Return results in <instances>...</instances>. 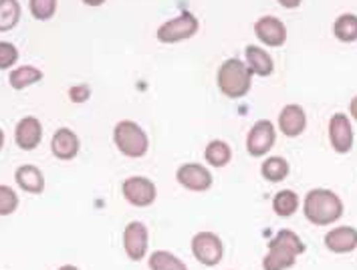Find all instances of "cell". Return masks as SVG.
<instances>
[{"instance_id": "obj_16", "label": "cell", "mask_w": 357, "mask_h": 270, "mask_svg": "<svg viewBox=\"0 0 357 270\" xmlns=\"http://www.w3.org/2000/svg\"><path fill=\"white\" fill-rule=\"evenodd\" d=\"M51 150L59 159H73L79 154V137H77L73 129L61 127L53 135Z\"/></svg>"}, {"instance_id": "obj_21", "label": "cell", "mask_w": 357, "mask_h": 270, "mask_svg": "<svg viewBox=\"0 0 357 270\" xmlns=\"http://www.w3.org/2000/svg\"><path fill=\"white\" fill-rule=\"evenodd\" d=\"M148 267H150V270H188V267L178 256H174L172 252L166 251L151 252Z\"/></svg>"}, {"instance_id": "obj_4", "label": "cell", "mask_w": 357, "mask_h": 270, "mask_svg": "<svg viewBox=\"0 0 357 270\" xmlns=\"http://www.w3.org/2000/svg\"><path fill=\"white\" fill-rule=\"evenodd\" d=\"M113 141H115L117 150L126 157H142L150 148V139H148L146 132L130 119H123L115 125Z\"/></svg>"}, {"instance_id": "obj_24", "label": "cell", "mask_w": 357, "mask_h": 270, "mask_svg": "<svg viewBox=\"0 0 357 270\" xmlns=\"http://www.w3.org/2000/svg\"><path fill=\"white\" fill-rule=\"evenodd\" d=\"M333 33L339 40L343 42H354L357 40V17L356 15H341L335 24H333Z\"/></svg>"}, {"instance_id": "obj_31", "label": "cell", "mask_w": 357, "mask_h": 270, "mask_svg": "<svg viewBox=\"0 0 357 270\" xmlns=\"http://www.w3.org/2000/svg\"><path fill=\"white\" fill-rule=\"evenodd\" d=\"M349 111H351V117L357 121V97L351 99V103H349Z\"/></svg>"}, {"instance_id": "obj_6", "label": "cell", "mask_w": 357, "mask_h": 270, "mask_svg": "<svg viewBox=\"0 0 357 270\" xmlns=\"http://www.w3.org/2000/svg\"><path fill=\"white\" fill-rule=\"evenodd\" d=\"M198 31V19L192 13H182L180 17L164 22L158 29V40L160 42H180V40L190 39Z\"/></svg>"}, {"instance_id": "obj_20", "label": "cell", "mask_w": 357, "mask_h": 270, "mask_svg": "<svg viewBox=\"0 0 357 270\" xmlns=\"http://www.w3.org/2000/svg\"><path fill=\"white\" fill-rule=\"evenodd\" d=\"M204 157L212 168H225L226 164L232 159V150L226 141L216 139V141H210L206 145Z\"/></svg>"}, {"instance_id": "obj_19", "label": "cell", "mask_w": 357, "mask_h": 270, "mask_svg": "<svg viewBox=\"0 0 357 270\" xmlns=\"http://www.w3.org/2000/svg\"><path fill=\"white\" fill-rule=\"evenodd\" d=\"M43 79V71L37 69V67H31V65H22V67H17L15 71H10L8 75V83L13 89H26L29 85L33 83H38Z\"/></svg>"}, {"instance_id": "obj_8", "label": "cell", "mask_w": 357, "mask_h": 270, "mask_svg": "<svg viewBox=\"0 0 357 270\" xmlns=\"http://www.w3.org/2000/svg\"><path fill=\"white\" fill-rule=\"evenodd\" d=\"M275 139H277V132H275V125L271 121H257L246 137V152L252 155V157H261L266 155L273 145H275Z\"/></svg>"}, {"instance_id": "obj_27", "label": "cell", "mask_w": 357, "mask_h": 270, "mask_svg": "<svg viewBox=\"0 0 357 270\" xmlns=\"http://www.w3.org/2000/svg\"><path fill=\"white\" fill-rule=\"evenodd\" d=\"M31 13L38 20L51 19L56 10V0H29Z\"/></svg>"}, {"instance_id": "obj_23", "label": "cell", "mask_w": 357, "mask_h": 270, "mask_svg": "<svg viewBox=\"0 0 357 270\" xmlns=\"http://www.w3.org/2000/svg\"><path fill=\"white\" fill-rule=\"evenodd\" d=\"M261 172H263L264 180H268V182H282L289 175V164L284 157L273 155V157L264 159Z\"/></svg>"}, {"instance_id": "obj_5", "label": "cell", "mask_w": 357, "mask_h": 270, "mask_svg": "<svg viewBox=\"0 0 357 270\" xmlns=\"http://www.w3.org/2000/svg\"><path fill=\"white\" fill-rule=\"evenodd\" d=\"M192 254L204 267H216L225 256L222 240L212 232H198L192 238Z\"/></svg>"}, {"instance_id": "obj_17", "label": "cell", "mask_w": 357, "mask_h": 270, "mask_svg": "<svg viewBox=\"0 0 357 270\" xmlns=\"http://www.w3.org/2000/svg\"><path fill=\"white\" fill-rule=\"evenodd\" d=\"M245 55H246V65L250 67L252 75L268 77V75L273 73L275 63H273L271 55H268L266 51H263L261 47H257V45H248V47H246Z\"/></svg>"}, {"instance_id": "obj_22", "label": "cell", "mask_w": 357, "mask_h": 270, "mask_svg": "<svg viewBox=\"0 0 357 270\" xmlns=\"http://www.w3.org/2000/svg\"><path fill=\"white\" fill-rule=\"evenodd\" d=\"M297 208H299V196L293 190H282L273 198V210L277 212V216L289 218L297 212Z\"/></svg>"}, {"instance_id": "obj_34", "label": "cell", "mask_w": 357, "mask_h": 270, "mask_svg": "<svg viewBox=\"0 0 357 270\" xmlns=\"http://www.w3.org/2000/svg\"><path fill=\"white\" fill-rule=\"evenodd\" d=\"M2 145H4V134H2V129H0V150H2Z\"/></svg>"}, {"instance_id": "obj_30", "label": "cell", "mask_w": 357, "mask_h": 270, "mask_svg": "<svg viewBox=\"0 0 357 270\" xmlns=\"http://www.w3.org/2000/svg\"><path fill=\"white\" fill-rule=\"evenodd\" d=\"M279 2H281V6H284V8H297L301 4V0H279Z\"/></svg>"}, {"instance_id": "obj_32", "label": "cell", "mask_w": 357, "mask_h": 270, "mask_svg": "<svg viewBox=\"0 0 357 270\" xmlns=\"http://www.w3.org/2000/svg\"><path fill=\"white\" fill-rule=\"evenodd\" d=\"M85 4H89V6H99V4H103L105 0H83Z\"/></svg>"}, {"instance_id": "obj_2", "label": "cell", "mask_w": 357, "mask_h": 270, "mask_svg": "<svg viewBox=\"0 0 357 270\" xmlns=\"http://www.w3.org/2000/svg\"><path fill=\"white\" fill-rule=\"evenodd\" d=\"M303 212L305 218L315 224V226H329L333 222H337L343 214V202L339 200V196L331 190H311L305 196V204H303Z\"/></svg>"}, {"instance_id": "obj_28", "label": "cell", "mask_w": 357, "mask_h": 270, "mask_svg": "<svg viewBox=\"0 0 357 270\" xmlns=\"http://www.w3.org/2000/svg\"><path fill=\"white\" fill-rule=\"evenodd\" d=\"M19 58V51L13 42L0 40V69H10Z\"/></svg>"}, {"instance_id": "obj_33", "label": "cell", "mask_w": 357, "mask_h": 270, "mask_svg": "<svg viewBox=\"0 0 357 270\" xmlns=\"http://www.w3.org/2000/svg\"><path fill=\"white\" fill-rule=\"evenodd\" d=\"M56 270H79L77 267H73V264H65V267H61V269Z\"/></svg>"}, {"instance_id": "obj_14", "label": "cell", "mask_w": 357, "mask_h": 270, "mask_svg": "<svg viewBox=\"0 0 357 270\" xmlns=\"http://www.w3.org/2000/svg\"><path fill=\"white\" fill-rule=\"evenodd\" d=\"M325 246L335 254H347L357 248V230L351 226H339L325 234Z\"/></svg>"}, {"instance_id": "obj_10", "label": "cell", "mask_w": 357, "mask_h": 270, "mask_svg": "<svg viewBox=\"0 0 357 270\" xmlns=\"http://www.w3.org/2000/svg\"><path fill=\"white\" fill-rule=\"evenodd\" d=\"M176 180L190 192H206L212 186V174L200 164H184L178 168Z\"/></svg>"}, {"instance_id": "obj_18", "label": "cell", "mask_w": 357, "mask_h": 270, "mask_svg": "<svg viewBox=\"0 0 357 270\" xmlns=\"http://www.w3.org/2000/svg\"><path fill=\"white\" fill-rule=\"evenodd\" d=\"M15 180L19 184L20 188L24 192L29 193H40L45 190V177H43V172L35 168V166H20L15 174Z\"/></svg>"}, {"instance_id": "obj_3", "label": "cell", "mask_w": 357, "mask_h": 270, "mask_svg": "<svg viewBox=\"0 0 357 270\" xmlns=\"http://www.w3.org/2000/svg\"><path fill=\"white\" fill-rule=\"evenodd\" d=\"M252 71L241 58H228L218 69V87L226 97L241 99L250 91Z\"/></svg>"}, {"instance_id": "obj_12", "label": "cell", "mask_w": 357, "mask_h": 270, "mask_svg": "<svg viewBox=\"0 0 357 270\" xmlns=\"http://www.w3.org/2000/svg\"><path fill=\"white\" fill-rule=\"evenodd\" d=\"M255 35L266 47H281L287 40V26L277 17H263L255 22Z\"/></svg>"}, {"instance_id": "obj_15", "label": "cell", "mask_w": 357, "mask_h": 270, "mask_svg": "<svg viewBox=\"0 0 357 270\" xmlns=\"http://www.w3.org/2000/svg\"><path fill=\"white\" fill-rule=\"evenodd\" d=\"M307 127V116L301 105H284L279 116V129L287 137H297L301 135Z\"/></svg>"}, {"instance_id": "obj_11", "label": "cell", "mask_w": 357, "mask_h": 270, "mask_svg": "<svg viewBox=\"0 0 357 270\" xmlns=\"http://www.w3.org/2000/svg\"><path fill=\"white\" fill-rule=\"evenodd\" d=\"M329 141L337 154H347L354 148V129L349 117L335 113L329 121Z\"/></svg>"}, {"instance_id": "obj_9", "label": "cell", "mask_w": 357, "mask_h": 270, "mask_svg": "<svg viewBox=\"0 0 357 270\" xmlns=\"http://www.w3.org/2000/svg\"><path fill=\"white\" fill-rule=\"evenodd\" d=\"M148 244H150V232L144 222H130L123 232V248L128 258L133 262H139L148 254Z\"/></svg>"}, {"instance_id": "obj_26", "label": "cell", "mask_w": 357, "mask_h": 270, "mask_svg": "<svg viewBox=\"0 0 357 270\" xmlns=\"http://www.w3.org/2000/svg\"><path fill=\"white\" fill-rule=\"evenodd\" d=\"M19 208V196L13 188L0 186V216H10Z\"/></svg>"}, {"instance_id": "obj_13", "label": "cell", "mask_w": 357, "mask_h": 270, "mask_svg": "<svg viewBox=\"0 0 357 270\" xmlns=\"http://www.w3.org/2000/svg\"><path fill=\"white\" fill-rule=\"evenodd\" d=\"M43 139V125L37 117H22L15 129V141L20 150H35Z\"/></svg>"}, {"instance_id": "obj_25", "label": "cell", "mask_w": 357, "mask_h": 270, "mask_svg": "<svg viewBox=\"0 0 357 270\" xmlns=\"http://www.w3.org/2000/svg\"><path fill=\"white\" fill-rule=\"evenodd\" d=\"M20 19L19 0H0V31H10Z\"/></svg>"}, {"instance_id": "obj_29", "label": "cell", "mask_w": 357, "mask_h": 270, "mask_svg": "<svg viewBox=\"0 0 357 270\" xmlns=\"http://www.w3.org/2000/svg\"><path fill=\"white\" fill-rule=\"evenodd\" d=\"M69 97H71L73 103H85L91 97V91H89L87 85H75V87L69 89Z\"/></svg>"}, {"instance_id": "obj_7", "label": "cell", "mask_w": 357, "mask_h": 270, "mask_svg": "<svg viewBox=\"0 0 357 270\" xmlns=\"http://www.w3.org/2000/svg\"><path fill=\"white\" fill-rule=\"evenodd\" d=\"M121 192H123V198L132 204V206H137V208H146V206H151L155 202V184L144 177V175H133V177H128L121 186Z\"/></svg>"}, {"instance_id": "obj_1", "label": "cell", "mask_w": 357, "mask_h": 270, "mask_svg": "<svg viewBox=\"0 0 357 270\" xmlns=\"http://www.w3.org/2000/svg\"><path fill=\"white\" fill-rule=\"evenodd\" d=\"M305 252V242L289 228L277 232V236L271 240L268 252L263 258L264 270H287L295 267L297 256Z\"/></svg>"}]
</instances>
